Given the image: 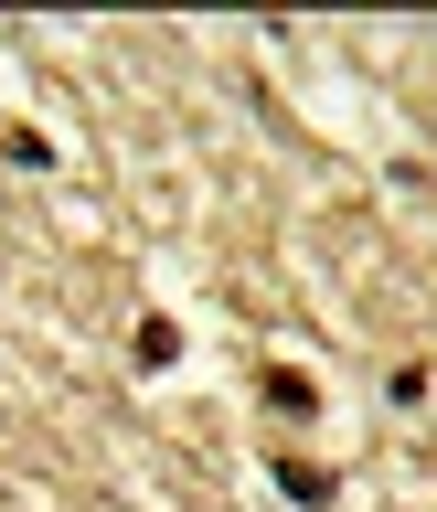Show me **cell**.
I'll return each mask as SVG.
<instances>
[{
    "label": "cell",
    "mask_w": 437,
    "mask_h": 512,
    "mask_svg": "<svg viewBox=\"0 0 437 512\" xmlns=\"http://www.w3.org/2000/svg\"><path fill=\"white\" fill-rule=\"evenodd\" d=\"M267 480H278L299 512H331V502H342V470H320V459H299V448H278V459H267Z\"/></svg>",
    "instance_id": "1"
},
{
    "label": "cell",
    "mask_w": 437,
    "mask_h": 512,
    "mask_svg": "<svg viewBox=\"0 0 437 512\" xmlns=\"http://www.w3.org/2000/svg\"><path fill=\"white\" fill-rule=\"evenodd\" d=\"M128 363H139V374H171V363H182V320H171V310H150L139 331H128Z\"/></svg>",
    "instance_id": "2"
},
{
    "label": "cell",
    "mask_w": 437,
    "mask_h": 512,
    "mask_svg": "<svg viewBox=\"0 0 437 512\" xmlns=\"http://www.w3.org/2000/svg\"><path fill=\"white\" fill-rule=\"evenodd\" d=\"M256 395H267L278 416H320V384L299 374V363H267V374H256Z\"/></svg>",
    "instance_id": "3"
},
{
    "label": "cell",
    "mask_w": 437,
    "mask_h": 512,
    "mask_svg": "<svg viewBox=\"0 0 437 512\" xmlns=\"http://www.w3.org/2000/svg\"><path fill=\"white\" fill-rule=\"evenodd\" d=\"M0 171H54V139L43 128H0Z\"/></svg>",
    "instance_id": "4"
},
{
    "label": "cell",
    "mask_w": 437,
    "mask_h": 512,
    "mask_svg": "<svg viewBox=\"0 0 437 512\" xmlns=\"http://www.w3.org/2000/svg\"><path fill=\"white\" fill-rule=\"evenodd\" d=\"M384 406H406V416L427 406V363H395V374H384Z\"/></svg>",
    "instance_id": "5"
}]
</instances>
